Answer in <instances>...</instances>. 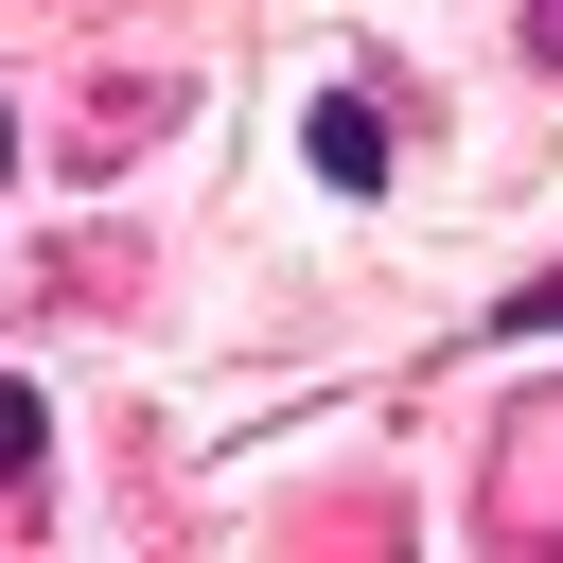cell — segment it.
<instances>
[{
    "instance_id": "6da1fadb",
    "label": "cell",
    "mask_w": 563,
    "mask_h": 563,
    "mask_svg": "<svg viewBox=\"0 0 563 563\" xmlns=\"http://www.w3.org/2000/svg\"><path fill=\"white\" fill-rule=\"evenodd\" d=\"M299 141H317V176H334V194H369V176H387V123H369V106H352V88H334V106H317V123H299Z\"/></svg>"
},
{
    "instance_id": "7a4b0ae2",
    "label": "cell",
    "mask_w": 563,
    "mask_h": 563,
    "mask_svg": "<svg viewBox=\"0 0 563 563\" xmlns=\"http://www.w3.org/2000/svg\"><path fill=\"white\" fill-rule=\"evenodd\" d=\"M35 457H53V405H35L18 369H0V493H35Z\"/></svg>"
},
{
    "instance_id": "5b68a950",
    "label": "cell",
    "mask_w": 563,
    "mask_h": 563,
    "mask_svg": "<svg viewBox=\"0 0 563 563\" xmlns=\"http://www.w3.org/2000/svg\"><path fill=\"white\" fill-rule=\"evenodd\" d=\"M0 176H18V123H0Z\"/></svg>"
},
{
    "instance_id": "3957f363",
    "label": "cell",
    "mask_w": 563,
    "mask_h": 563,
    "mask_svg": "<svg viewBox=\"0 0 563 563\" xmlns=\"http://www.w3.org/2000/svg\"><path fill=\"white\" fill-rule=\"evenodd\" d=\"M493 334H563V264H545V282H510V299H493Z\"/></svg>"
},
{
    "instance_id": "277c9868",
    "label": "cell",
    "mask_w": 563,
    "mask_h": 563,
    "mask_svg": "<svg viewBox=\"0 0 563 563\" xmlns=\"http://www.w3.org/2000/svg\"><path fill=\"white\" fill-rule=\"evenodd\" d=\"M528 53H545V70H563V0H528Z\"/></svg>"
}]
</instances>
